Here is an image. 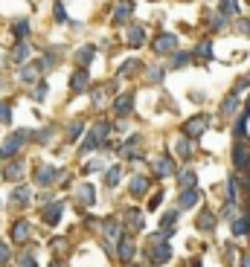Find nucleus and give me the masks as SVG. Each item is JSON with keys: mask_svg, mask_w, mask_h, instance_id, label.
I'll return each instance as SVG.
<instances>
[{"mask_svg": "<svg viewBox=\"0 0 250 267\" xmlns=\"http://www.w3.org/2000/svg\"><path fill=\"white\" fill-rule=\"evenodd\" d=\"M207 128H210V117L198 114V117H192V119H186V122H184V136H186V139H198Z\"/></svg>", "mask_w": 250, "mask_h": 267, "instance_id": "2", "label": "nucleus"}, {"mask_svg": "<svg viewBox=\"0 0 250 267\" xmlns=\"http://www.w3.org/2000/svg\"><path fill=\"white\" fill-rule=\"evenodd\" d=\"M233 235H236V238H242V235H250V215L236 218V221H233Z\"/></svg>", "mask_w": 250, "mask_h": 267, "instance_id": "24", "label": "nucleus"}, {"mask_svg": "<svg viewBox=\"0 0 250 267\" xmlns=\"http://www.w3.org/2000/svg\"><path fill=\"white\" fill-rule=\"evenodd\" d=\"M239 105H242V99H239V93H230L227 99L221 102V108H218V114L227 119V117H233L236 111H239Z\"/></svg>", "mask_w": 250, "mask_h": 267, "instance_id": "14", "label": "nucleus"}, {"mask_svg": "<svg viewBox=\"0 0 250 267\" xmlns=\"http://www.w3.org/2000/svg\"><path fill=\"white\" fill-rule=\"evenodd\" d=\"M108 131H111V125H108V122H99V125H93V128L87 131V136H84L82 151H93L96 145H99V142H105Z\"/></svg>", "mask_w": 250, "mask_h": 267, "instance_id": "1", "label": "nucleus"}, {"mask_svg": "<svg viewBox=\"0 0 250 267\" xmlns=\"http://www.w3.org/2000/svg\"><path fill=\"white\" fill-rule=\"evenodd\" d=\"M216 224H218V218L213 215V212H201V215L195 218V227H198L201 233H213V230H216Z\"/></svg>", "mask_w": 250, "mask_h": 267, "instance_id": "16", "label": "nucleus"}, {"mask_svg": "<svg viewBox=\"0 0 250 267\" xmlns=\"http://www.w3.org/2000/svg\"><path fill=\"white\" fill-rule=\"evenodd\" d=\"M82 128H84V122H73V125H70V131H67V136H70V139H76V136L82 134Z\"/></svg>", "mask_w": 250, "mask_h": 267, "instance_id": "40", "label": "nucleus"}, {"mask_svg": "<svg viewBox=\"0 0 250 267\" xmlns=\"http://www.w3.org/2000/svg\"><path fill=\"white\" fill-rule=\"evenodd\" d=\"M233 163H236V168H250V154L242 142L233 145Z\"/></svg>", "mask_w": 250, "mask_h": 267, "instance_id": "18", "label": "nucleus"}, {"mask_svg": "<svg viewBox=\"0 0 250 267\" xmlns=\"http://www.w3.org/2000/svg\"><path fill=\"white\" fill-rule=\"evenodd\" d=\"M248 117H250V114H245V111H242V114H239V119H236V125H233L236 139H242V136H245V131H248Z\"/></svg>", "mask_w": 250, "mask_h": 267, "instance_id": "29", "label": "nucleus"}, {"mask_svg": "<svg viewBox=\"0 0 250 267\" xmlns=\"http://www.w3.org/2000/svg\"><path fill=\"white\" fill-rule=\"evenodd\" d=\"M160 200H163V189H160L157 195H151V200H149V212H154V209L160 206Z\"/></svg>", "mask_w": 250, "mask_h": 267, "instance_id": "41", "label": "nucleus"}, {"mask_svg": "<svg viewBox=\"0 0 250 267\" xmlns=\"http://www.w3.org/2000/svg\"><path fill=\"white\" fill-rule=\"evenodd\" d=\"M189 58H192L189 52H172V67H175V70H178V67H186Z\"/></svg>", "mask_w": 250, "mask_h": 267, "instance_id": "33", "label": "nucleus"}, {"mask_svg": "<svg viewBox=\"0 0 250 267\" xmlns=\"http://www.w3.org/2000/svg\"><path fill=\"white\" fill-rule=\"evenodd\" d=\"M20 267H35V259H32V256H26V259L20 262Z\"/></svg>", "mask_w": 250, "mask_h": 267, "instance_id": "52", "label": "nucleus"}, {"mask_svg": "<svg viewBox=\"0 0 250 267\" xmlns=\"http://www.w3.org/2000/svg\"><path fill=\"white\" fill-rule=\"evenodd\" d=\"M47 99V84H38L35 87V102H44Z\"/></svg>", "mask_w": 250, "mask_h": 267, "instance_id": "46", "label": "nucleus"}, {"mask_svg": "<svg viewBox=\"0 0 250 267\" xmlns=\"http://www.w3.org/2000/svg\"><path fill=\"white\" fill-rule=\"evenodd\" d=\"M186 267H201V259H198V256H192V259L186 262Z\"/></svg>", "mask_w": 250, "mask_h": 267, "instance_id": "51", "label": "nucleus"}, {"mask_svg": "<svg viewBox=\"0 0 250 267\" xmlns=\"http://www.w3.org/2000/svg\"><path fill=\"white\" fill-rule=\"evenodd\" d=\"M198 198H201L198 189H184V192L178 195V209H192V206L198 203Z\"/></svg>", "mask_w": 250, "mask_h": 267, "instance_id": "10", "label": "nucleus"}, {"mask_svg": "<svg viewBox=\"0 0 250 267\" xmlns=\"http://www.w3.org/2000/svg\"><path fill=\"white\" fill-rule=\"evenodd\" d=\"M175 151H178V157H184V160H189V157H192V142H189L186 136H181V139L175 142Z\"/></svg>", "mask_w": 250, "mask_h": 267, "instance_id": "28", "label": "nucleus"}, {"mask_svg": "<svg viewBox=\"0 0 250 267\" xmlns=\"http://www.w3.org/2000/svg\"><path fill=\"white\" fill-rule=\"evenodd\" d=\"M143 44H146V29H143L140 23L128 26V47H131V50H137V47H143Z\"/></svg>", "mask_w": 250, "mask_h": 267, "instance_id": "13", "label": "nucleus"}, {"mask_svg": "<svg viewBox=\"0 0 250 267\" xmlns=\"http://www.w3.org/2000/svg\"><path fill=\"white\" fill-rule=\"evenodd\" d=\"M20 174H23V166H20V163H12V168H6V177H9V180H15Z\"/></svg>", "mask_w": 250, "mask_h": 267, "instance_id": "38", "label": "nucleus"}, {"mask_svg": "<svg viewBox=\"0 0 250 267\" xmlns=\"http://www.w3.org/2000/svg\"><path fill=\"white\" fill-rule=\"evenodd\" d=\"M38 79V67H26L23 70V82H35Z\"/></svg>", "mask_w": 250, "mask_h": 267, "instance_id": "44", "label": "nucleus"}, {"mask_svg": "<svg viewBox=\"0 0 250 267\" xmlns=\"http://www.w3.org/2000/svg\"><path fill=\"white\" fill-rule=\"evenodd\" d=\"M93 58H96V47H90V44L76 52V61H79V67H84V70H87V64H90Z\"/></svg>", "mask_w": 250, "mask_h": 267, "instance_id": "23", "label": "nucleus"}, {"mask_svg": "<svg viewBox=\"0 0 250 267\" xmlns=\"http://www.w3.org/2000/svg\"><path fill=\"white\" fill-rule=\"evenodd\" d=\"M87 82H90V73H87L84 67H79V70L73 73V79H70V90H76V93H79V90L87 87Z\"/></svg>", "mask_w": 250, "mask_h": 267, "instance_id": "17", "label": "nucleus"}, {"mask_svg": "<svg viewBox=\"0 0 250 267\" xmlns=\"http://www.w3.org/2000/svg\"><path fill=\"white\" fill-rule=\"evenodd\" d=\"M125 224H128V230H131V233H140V230H143V224H146L143 209H137V206L125 209Z\"/></svg>", "mask_w": 250, "mask_h": 267, "instance_id": "6", "label": "nucleus"}, {"mask_svg": "<svg viewBox=\"0 0 250 267\" xmlns=\"http://www.w3.org/2000/svg\"><path fill=\"white\" fill-rule=\"evenodd\" d=\"M58 221H61V203H50V206L44 209V224L55 227Z\"/></svg>", "mask_w": 250, "mask_h": 267, "instance_id": "22", "label": "nucleus"}, {"mask_svg": "<svg viewBox=\"0 0 250 267\" xmlns=\"http://www.w3.org/2000/svg\"><path fill=\"white\" fill-rule=\"evenodd\" d=\"M178 183H181V192L184 189H198V174L192 168H181L178 171Z\"/></svg>", "mask_w": 250, "mask_h": 267, "instance_id": "12", "label": "nucleus"}, {"mask_svg": "<svg viewBox=\"0 0 250 267\" xmlns=\"http://www.w3.org/2000/svg\"><path fill=\"white\" fill-rule=\"evenodd\" d=\"M55 20H67V12L61 3H55Z\"/></svg>", "mask_w": 250, "mask_h": 267, "instance_id": "49", "label": "nucleus"}, {"mask_svg": "<svg viewBox=\"0 0 250 267\" xmlns=\"http://www.w3.org/2000/svg\"><path fill=\"white\" fill-rule=\"evenodd\" d=\"M218 15L239 17V0H218Z\"/></svg>", "mask_w": 250, "mask_h": 267, "instance_id": "20", "label": "nucleus"}, {"mask_svg": "<svg viewBox=\"0 0 250 267\" xmlns=\"http://www.w3.org/2000/svg\"><path fill=\"white\" fill-rule=\"evenodd\" d=\"M137 148H140V136H128V142L122 145V154H125V157H134Z\"/></svg>", "mask_w": 250, "mask_h": 267, "instance_id": "32", "label": "nucleus"}, {"mask_svg": "<svg viewBox=\"0 0 250 267\" xmlns=\"http://www.w3.org/2000/svg\"><path fill=\"white\" fill-rule=\"evenodd\" d=\"M50 267H61V265H58V262H52V265H50Z\"/></svg>", "mask_w": 250, "mask_h": 267, "instance_id": "56", "label": "nucleus"}, {"mask_svg": "<svg viewBox=\"0 0 250 267\" xmlns=\"http://www.w3.org/2000/svg\"><path fill=\"white\" fill-rule=\"evenodd\" d=\"M119 174H122V166H111L105 171V183L108 186H117L119 183Z\"/></svg>", "mask_w": 250, "mask_h": 267, "instance_id": "30", "label": "nucleus"}, {"mask_svg": "<svg viewBox=\"0 0 250 267\" xmlns=\"http://www.w3.org/2000/svg\"><path fill=\"white\" fill-rule=\"evenodd\" d=\"M221 218L236 221V203H224V206H221Z\"/></svg>", "mask_w": 250, "mask_h": 267, "instance_id": "36", "label": "nucleus"}, {"mask_svg": "<svg viewBox=\"0 0 250 267\" xmlns=\"http://www.w3.org/2000/svg\"><path fill=\"white\" fill-rule=\"evenodd\" d=\"M102 235H105L108 241H119V238H122V227H119L117 218H105V221H102Z\"/></svg>", "mask_w": 250, "mask_h": 267, "instance_id": "8", "label": "nucleus"}, {"mask_svg": "<svg viewBox=\"0 0 250 267\" xmlns=\"http://www.w3.org/2000/svg\"><path fill=\"white\" fill-rule=\"evenodd\" d=\"M99 168H102V163H96V160H90V163H87V166H84L82 171H84V174H90V171H99Z\"/></svg>", "mask_w": 250, "mask_h": 267, "instance_id": "48", "label": "nucleus"}, {"mask_svg": "<svg viewBox=\"0 0 250 267\" xmlns=\"http://www.w3.org/2000/svg\"><path fill=\"white\" fill-rule=\"evenodd\" d=\"M137 70H143V61L140 58H128V61H122V67H119V76L122 79H131Z\"/></svg>", "mask_w": 250, "mask_h": 267, "instance_id": "21", "label": "nucleus"}, {"mask_svg": "<svg viewBox=\"0 0 250 267\" xmlns=\"http://www.w3.org/2000/svg\"><path fill=\"white\" fill-rule=\"evenodd\" d=\"M154 174L163 180V177H169V174H175V163H172V157H157L154 160Z\"/></svg>", "mask_w": 250, "mask_h": 267, "instance_id": "15", "label": "nucleus"}, {"mask_svg": "<svg viewBox=\"0 0 250 267\" xmlns=\"http://www.w3.org/2000/svg\"><path fill=\"white\" fill-rule=\"evenodd\" d=\"M239 265H242V267H250V253H245V256H242V262H239Z\"/></svg>", "mask_w": 250, "mask_h": 267, "instance_id": "54", "label": "nucleus"}, {"mask_svg": "<svg viewBox=\"0 0 250 267\" xmlns=\"http://www.w3.org/2000/svg\"><path fill=\"white\" fill-rule=\"evenodd\" d=\"M117 256H119V262L122 265H131V259H134V235H122L117 241Z\"/></svg>", "mask_w": 250, "mask_h": 267, "instance_id": "4", "label": "nucleus"}, {"mask_svg": "<svg viewBox=\"0 0 250 267\" xmlns=\"http://www.w3.org/2000/svg\"><path fill=\"white\" fill-rule=\"evenodd\" d=\"M6 262H9V247L0 244V265H6Z\"/></svg>", "mask_w": 250, "mask_h": 267, "instance_id": "50", "label": "nucleus"}, {"mask_svg": "<svg viewBox=\"0 0 250 267\" xmlns=\"http://www.w3.org/2000/svg\"><path fill=\"white\" fill-rule=\"evenodd\" d=\"M26 55H29V47H26V44H17V47H15V55H12V58H15V61H23Z\"/></svg>", "mask_w": 250, "mask_h": 267, "instance_id": "39", "label": "nucleus"}, {"mask_svg": "<svg viewBox=\"0 0 250 267\" xmlns=\"http://www.w3.org/2000/svg\"><path fill=\"white\" fill-rule=\"evenodd\" d=\"M12 238H15V241H26V238H29V224H26V221H17L15 227H12Z\"/></svg>", "mask_w": 250, "mask_h": 267, "instance_id": "27", "label": "nucleus"}, {"mask_svg": "<svg viewBox=\"0 0 250 267\" xmlns=\"http://www.w3.org/2000/svg\"><path fill=\"white\" fill-rule=\"evenodd\" d=\"M128 192H131V198H146V195H149V177L134 174L131 183H128Z\"/></svg>", "mask_w": 250, "mask_h": 267, "instance_id": "7", "label": "nucleus"}, {"mask_svg": "<svg viewBox=\"0 0 250 267\" xmlns=\"http://www.w3.org/2000/svg\"><path fill=\"white\" fill-rule=\"evenodd\" d=\"M125 267H140V265H125Z\"/></svg>", "mask_w": 250, "mask_h": 267, "instance_id": "57", "label": "nucleus"}, {"mask_svg": "<svg viewBox=\"0 0 250 267\" xmlns=\"http://www.w3.org/2000/svg\"><path fill=\"white\" fill-rule=\"evenodd\" d=\"M131 108H134V96H131V93H119L117 99H114V114H117V117H128Z\"/></svg>", "mask_w": 250, "mask_h": 267, "instance_id": "9", "label": "nucleus"}, {"mask_svg": "<svg viewBox=\"0 0 250 267\" xmlns=\"http://www.w3.org/2000/svg\"><path fill=\"white\" fill-rule=\"evenodd\" d=\"M239 32L250 35V17H239Z\"/></svg>", "mask_w": 250, "mask_h": 267, "instance_id": "45", "label": "nucleus"}, {"mask_svg": "<svg viewBox=\"0 0 250 267\" xmlns=\"http://www.w3.org/2000/svg\"><path fill=\"white\" fill-rule=\"evenodd\" d=\"M224 192H227V203H236V198H239V180H236V177H230Z\"/></svg>", "mask_w": 250, "mask_h": 267, "instance_id": "31", "label": "nucleus"}, {"mask_svg": "<svg viewBox=\"0 0 250 267\" xmlns=\"http://www.w3.org/2000/svg\"><path fill=\"white\" fill-rule=\"evenodd\" d=\"M210 23H213V29L218 32V29H224V23H227V17H224V15H213V20H210Z\"/></svg>", "mask_w": 250, "mask_h": 267, "instance_id": "42", "label": "nucleus"}, {"mask_svg": "<svg viewBox=\"0 0 250 267\" xmlns=\"http://www.w3.org/2000/svg\"><path fill=\"white\" fill-rule=\"evenodd\" d=\"M55 174H58V171H55V168H41V171H38V183H50L52 177H55Z\"/></svg>", "mask_w": 250, "mask_h": 267, "instance_id": "35", "label": "nucleus"}, {"mask_svg": "<svg viewBox=\"0 0 250 267\" xmlns=\"http://www.w3.org/2000/svg\"><path fill=\"white\" fill-rule=\"evenodd\" d=\"M245 186H248V192H250V177H248V180H245Z\"/></svg>", "mask_w": 250, "mask_h": 267, "instance_id": "55", "label": "nucleus"}, {"mask_svg": "<svg viewBox=\"0 0 250 267\" xmlns=\"http://www.w3.org/2000/svg\"><path fill=\"white\" fill-rule=\"evenodd\" d=\"M163 79H166V70H160V67H149V82L151 84L163 82Z\"/></svg>", "mask_w": 250, "mask_h": 267, "instance_id": "34", "label": "nucleus"}, {"mask_svg": "<svg viewBox=\"0 0 250 267\" xmlns=\"http://www.w3.org/2000/svg\"><path fill=\"white\" fill-rule=\"evenodd\" d=\"M134 12V0H119L117 6H114V23H122V20H128Z\"/></svg>", "mask_w": 250, "mask_h": 267, "instance_id": "11", "label": "nucleus"}, {"mask_svg": "<svg viewBox=\"0 0 250 267\" xmlns=\"http://www.w3.org/2000/svg\"><path fill=\"white\" fill-rule=\"evenodd\" d=\"M12 119V111H9V105L6 102H0V122H9Z\"/></svg>", "mask_w": 250, "mask_h": 267, "instance_id": "43", "label": "nucleus"}, {"mask_svg": "<svg viewBox=\"0 0 250 267\" xmlns=\"http://www.w3.org/2000/svg\"><path fill=\"white\" fill-rule=\"evenodd\" d=\"M192 58H198V61H213V41L207 38V41H201L195 52H192Z\"/></svg>", "mask_w": 250, "mask_h": 267, "instance_id": "19", "label": "nucleus"}, {"mask_svg": "<svg viewBox=\"0 0 250 267\" xmlns=\"http://www.w3.org/2000/svg\"><path fill=\"white\" fill-rule=\"evenodd\" d=\"M178 218H181V209H169V212H163V218H160V230H172V227L178 224Z\"/></svg>", "mask_w": 250, "mask_h": 267, "instance_id": "25", "label": "nucleus"}, {"mask_svg": "<svg viewBox=\"0 0 250 267\" xmlns=\"http://www.w3.org/2000/svg\"><path fill=\"white\" fill-rule=\"evenodd\" d=\"M239 87H250V76H242V79H239Z\"/></svg>", "mask_w": 250, "mask_h": 267, "instance_id": "53", "label": "nucleus"}, {"mask_svg": "<svg viewBox=\"0 0 250 267\" xmlns=\"http://www.w3.org/2000/svg\"><path fill=\"white\" fill-rule=\"evenodd\" d=\"M79 198H82L84 206H93V203H96V189H93L90 183H84L82 189H79Z\"/></svg>", "mask_w": 250, "mask_h": 267, "instance_id": "26", "label": "nucleus"}, {"mask_svg": "<svg viewBox=\"0 0 250 267\" xmlns=\"http://www.w3.org/2000/svg\"><path fill=\"white\" fill-rule=\"evenodd\" d=\"M151 47H154L157 55H172V52H178V38H175L172 32H160L157 38H154Z\"/></svg>", "mask_w": 250, "mask_h": 267, "instance_id": "3", "label": "nucleus"}, {"mask_svg": "<svg viewBox=\"0 0 250 267\" xmlns=\"http://www.w3.org/2000/svg\"><path fill=\"white\" fill-rule=\"evenodd\" d=\"M12 32H15L17 38H26V32H29V23H26V20H17V23H15V29H12Z\"/></svg>", "mask_w": 250, "mask_h": 267, "instance_id": "37", "label": "nucleus"}, {"mask_svg": "<svg viewBox=\"0 0 250 267\" xmlns=\"http://www.w3.org/2000/svg\"><path fill=\"white\" fill-rule=\"evenodd\" d=\"M15 200H17V203H26V200H29V189H17Z\"/></svg>", "mask_w": 250, "mask_h": 267, "instance_id": "47", "label": "nucleus"}, {"mask_svg": "<svg viewBox=\"0 0 250 267\" xmlns=\"http://www.w3.org/2000/svg\"><path fill=\"white\" fill-rule=\"evenodd\" d=\"M149 262L151 265H166V262H172V247L169 244H154L149 250Z\"/></svg>", "mask_w": 250, "mask_h": 267, "instance_id": "5", "label": "nucleus"}]
</instances>
